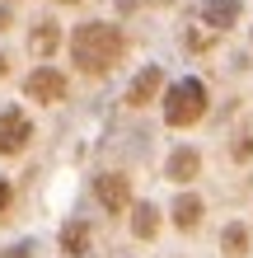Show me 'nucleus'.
I'll return each mask as SVG.
<instances>
[{
	"label": "nucleus",
	"instance_id": "nucleus-2",
	"mask_svg": "<svg viewBox=\"0 0 253 258\" xmlns=\"http://www.w3.org/2000/svg\"><path fill=\"white\" fill-rule=\"evenodd\" d=\"M206 108H211V94H206V85L197 75H188V80H178L169 94H164V122L169 127H197Z\"/></svg>",
	"mask_w": 253,
	"mask_h": 258
},
{
	"label": "nucleus",
	"instance_id": "nucleus-6",
	"mask_svg": "<svg viewBox=\"0 0 253 258\" xmlns=\"http://www.w3.org/2000/svg\"><path fill=\"white\" fill-rule=\"evenodd\" d=\"M159 85H164L159 66H145L136 80L127 85V94H122V99H127V108H145V103H155V99H159Z\"/></svg>",
	"mask_w": 253,
	"mask_h": 258
},
{
	"label": "nucleus",
	"instance_id": "nucleus-18",
	"mask_svg": "<svg viewBox=\"0 0 253 258\" xmlns=\"http://www.w3.org/2000/svg\"><path fill=\"white\" fill-rule=\"evenodd\" d=\"M0 28H10V19H5V10H0Z\"/></svg>",
	"mask_w": 253,
	"mask_h": 258
},
{
	"label": "nucleus",
	"instance_id": "nucleus-5",
	"mask_svg": "<svg viewBox=\"0 0 253 258\" xmlns=\"http://www.w3.org/2000/svg\"><path fill=\"white\" fill-rule=\"evenodd\" d=\"M94 197H99L108 211H127V207H131V178L117 174V169L99 174V178H94Z\"/></svg>",
	"mask_w": 253,
	"mask_h": 258
},
{
	"label": "nucleus",
	"instance_id": "nucleus-3",
	"mask_svg": "<svg viewBox=\"0 0 253 258\" xmlns=\"http://www.w3.org/2000/svg\"><path fill=\"white\" fill-rule=\"evenodd\" d=\"M24 94L33 99V103H61V99H66V75L52 71V66H38V71L24 80Z\"/></svg>",
	"mask_w": 253,
	"mask_h": 258
},
{
	"label": "nucleus",
	"instance_id": "nucleus-7",
	"mask_svg": "<svg viewBox=\"0 0 253 258\" xmlns=\"http://www.w3.org/2000/svg\"><path fill=\"white\" fill-rule=\"evenodd\" d=\"M164 174L174 178V183H192V178L202 174V150L197 146H178L174 155L164 160Z\"/></svg>",
	"mask_w": 253,
	"mask_h": 258
},
{
	"label": "nucleus",
	"instance_id": "nucleus-8",
	"mask_svg": "<svg viewBox=\"0 0 253 258\" xmlns=\"http://www.w3.org/2000/svg\"><path fill=\"white\" fill-rule=\"evenodd\" d=\"M169 211H174V225H178V230H183V235H192V230L202 225V216H206V202H202L197 192H178Z\"/></svg>",
	"mask_w": 253,
	"mask_h": 258
},
{
	"label": "nucleus",
	"instance_id": "nucleus-12",
	"mask_svg": "<svg viewBox=\"0 0 253 258\" xmlns=\"http://www.w3.org/2000/svg\"><path fill=\"white\" fill-rule=\"evenodd\" d=\"M56 47H61V28H56V24H38L33 38H28V52H33L38 61H47Z\"/></svg>",
	"mask_w": 253,
	"mask_h": 258
},
{
	"label": "nucleus",
	"instance_id": "nucleus-13",
	"mask_svg": "<svg viewBox=\"0 0 253 258\" xmlns=\"http://www.w3.org/2000/svg\"><path fill=\"white\" fill-rule=\"evenodd\" d=\"M85 244H89V225L85 221H66L61 225V249L66 253H85Z\"/></svg>",
	"mask_w": 253,
	"mask_h": 258
},
{
	"label": "nucleus",
	"instance_id": "nucleus-14",
	"mask_svg": "<svg viewBox=\"0 0 253 258\" xmlns=\"http://www.w3.org/2000/svg\"><path fill=\"white\" fill-rule=\"evenodd\" d=\"M230 155H234V160H248V155H253V127L244 132V141H239V146H230Z\"/></svg>",
	"mask_w": 253,
	"mask_h": 258
},
{
	"label": "nucleus",
	"instance_id": "nucleus-16",
	"mask_svg": "<svg viewBox=\"0 0 253 258\" xmlns=\"http://www.w3.org/2000/svg\"><path fill=\"white\" fill-rule=\"evenodd\" d=\"M188 47H197V52H206V47H211V38H206V33H188Z\"/></svg>",
	"mask_w": 253,
	"mask_h": 258
},
{
	"label": "nucleus",
	"instance_id": "nucleus-11",
	"mask_svg": "<svg viewBox=\"0 0 253 258\" xmlns=\"http://www.w3.org/2000/svg\"><path fill=\"white\" fill-rule=\"evenodd\" d=\"M234 19H239V0H202V24L230 28Z\"/></svg>",
	"mask_w": 253,
	"mask_h": 258
},
{
	"label": "nucleus",
	"instance_id": "nucleus-9",
	"mask_svg": "<svg viewBox=\"0 0 253 258\" xmlns=\"http://www.w3.org/2000/svg\"><path fill=\"white\" fill-rule=\"evenodd\" d=\"M159 225H164V216H159L155 202H136V207H131V235H136V239H155Z\"/></svg>",
	"mask_w": 253,
	"mask_h": 258
},
{
	"label": "nucleus",
	"instance_id": "nucleus-17",
	"mask_svg": "<svg viewBox=\"0 0 253 258\" xmlns=\"http://www.w3.org/2000/svg\"><path fill=\"white\" fill-rule=\"evenodd\" d=\"M5 258H33V253H28V249H14V253H5Z\"/></svg>",
	"mask_w": 253,
	"mask_h": 258
},
{
	"label": "nucleus",
	"instance_id": "nucleus-4",
	"mask_svg": "<svg viewBox=\"0 0 253 258\" xmlns=\"http://www.w3.org/2000/svg\"><path fill=\"white\" fill-rule=\"evenodd\" d=\"M33 136V122L19 108H0V155H19Z\"/></svg>",
	"mask_w": 253,
	"mask_h": 258
},
{
	"label": "nucleus",
	"instance_id": "nucleus-15",
	"mask_svg": "<svg viewBox=\"0 0 253 258\" xmlns=\"http://www.w3.org/2000/svg\"><path fill=\"white\" fill-rule=\"evenodd\" d=\"M10 202H14V188H10V178H0V216L10 211Z\"/></svg>",
	"mask_w": 253,
	"mask_h": 258
},
{
	"label": "nucleus",
	"instance_id": "nucleus-1",
	"mask_svg": "<svg viewBox=\"0 0 253 258\" xmlns=\"http://www.w3.org/2000/svg\"><path fill=\"white\" fill-rule=\"evenodd\" d=\"M127 56V33L117 24H80L75 33H70V61H75L85 75H108L117 61Z\"/></svg>",
	"mask_w": 253,
	"mask_h": 258
},
{
	"label": "nucleus",
	"instance_id": "nucleus-19",
	"mask_svg": "<svg viewBox=\"0 0 253 258\" xmlns=\"http://www.w3.org/2000/svg\"><path fill=\"white\" fill-rule=\"evenodd\" d=\"M61 5H75V0H61Z\"/></svg>",
	"mask_w": 253,
	"mask_h": 258
},
{
	"label": "nucleus",
	"instance_id": "nucleus-10",
	"mask_svg": "<svg viewBox=\"0 0 253 258\" xmlns=\"http://www.w3.org/2000/svg\"><path fill=\"white\" fill-rule=\"evenodd\" d=\"M248 244H253V235H248L244 221H230L225 230H220V258H244Z\"/></svg>",
	"mask_w": 253,
	"mask_h": 258
}]
</instances>
